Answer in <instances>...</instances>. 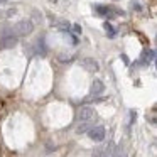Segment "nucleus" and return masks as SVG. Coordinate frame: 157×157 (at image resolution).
<instances>
[{
    "instance_id": "f257e3e1",
    "label": "nucleus",
    "mask_w": 157,
    "mask_h": 157,
    "mask_svg": "<svg viewBox=\"0 0 157 157\" xmlns=\"http://www.w3.org/2000/svg\"><path fill=\"white\" fill-rule=\"evenodd\" d=\"M32 31H34V24H32V21H29V19H25V21H19L17 24L10 29V32L15 36V37H17V36L19 37H21V36H29Z\"/></svg>"
},
{
    "instance_id": "f03ea898",
    "label": "nucleus",
    "mask_w": 157,
    "mask_h": 157,
    "mask_svg": "<svg viewBox=\"0 0 157 157\" xmlns=\"http://www.w3.org/2000/svg\"><path fill=\"white\" fill-rule=\"evenodd\" d=\"M76 117H78V120L81 123H88L96 117V112L91 106H81V108L78 110V113H76Z\"/></svg>"
},
{
    "instance_id": "7ed1b4c3",
    "label": "nucleus",
    "mask_w": 157,
    "mask_h": 157,
    "mask_svg": "<svg viewBox=\"0 0 157 157\" xmlns=\"http://www.w3.org/2000/svg\"><path fill=\"white\" fill-rule=\"evenodd\" d=\"M112 154H113V144L108 142V144H103V145H100L98 149H95L93 157H110Z\"/></svg>"
},
{
    "instance_id": "20e7f679",
    "label": "nucleus",
    "mask_w": 157,
    "mask_h": 157,
    "mask_svg": "<svg viewBox=\"0 0 157 157\" xmlns=\"http://www.w3.org/2000/svg\"><path fill=\"white\" fill-rule=\"evenodd\" d=\"M88 135H90V139L95 140V142H101V140L105 139V128H103L101 125L91 127V128L88 130Z\"/></svg>"
},
{
    "instance_id": "39448f33",
    "label": "nucleus",
    "mask_w": 157,
    "mask_h": 157,
    "mask_svg": "<svg viewBox=\"0 0 157 157\" xmlns=\"http://www.w3.org/2000/svg\"><path fill=\"white\" fill-rule=\"evenodd\" d=\"M15 44H17V37L14 34H5L4 37L0 39V48H4V49H10Z\"/></svg>"
},
{
    "instance_id": "423d86ee",
    "label": "nucleus",
    "mask_w": 157,
    "mask_h": 157,
    "mask_svg": "<svg viewBox=\"0 0 157 157\" xmlns=\"http://www.w3.org/2000/svg\"><path fill=\"white\" fill-rule=\"evenodd\" d=\"M103 90H105V85H103L100 79H95L91 83V95H101Z\"/></svg>"
},
{
    "instance_id": "0eeeda50",
    "label": "nucleus",
    "mask_w": 157,
    "mask_h": 157,
    "mask_svg": "<svg viewBox=\"0 0 157 157\" xmlns=\"http://www.w3.org/2000/svg\"><path fill=\"white\" fill-rule=\"evenodd\" d=\"M83 66H85L88 71H98V63L95 61V59H91V58H86L85 61H83Z\"/></svg>"
},
{
    "instance_id": "6e6552de",
    "label": "nucleus",
    "mask_w": 157,
    "mask_h": 157,
    "mask_svg": "<svg viewBox=\"0 0 157 157\" xmlns=\"http://www.w3.org/2000/svg\"><path fill=\"white\" fill-rule=\"evenodd\" d=\"M95 10L100 15H110V7H103V5H95Z\"/></svg>"
},
{
    "instance_id": "1a4fd4ad",
    "label": "nucleus",
    "mask_w": 157,
    "mask_h": 157,
    "mask_svg": "<svg viewBox=\"0 0 157 157\" xmlns=\"http://www.w3.org/2000/svg\"><path fill=\"white\" fill-rule=\"evenodd\" d=\"M105 31L110 37H115V29H113V25L110 24V22H105Z\"/></svg>"
},
{
    "instance_id": "9d476101",
    "label": "nucleus",
    "mask_w": 157,
    "mask_h": 157,
    "mask_svg": "<svg viewBox=\"0 0 157 157\" xmlns=\"http://www.w3.org/2000/svg\"><path fill=\"white\" fill-rule=\"evenodd\" d=\"M88 130H90L88 123H81V125H78V128H76V132H78V133H85V132H88Z\"/></svg>"
},
{
    "instance_id": "9b49d317",
    "label": "nucleus",
    "mask_w": 157,
    "mask_h": 157,
    "mask_svg": "<svg viewBox=\"0 0 157 157\" xmlns=\"http://www.w3.org/2000/svg\"><path fill=\"white\" fill-rule=\"evenodd\" d=\"M110 157H125V154H123V150H122V149H118L117 152H113Z\"/></svg>"
},
{
    "instance_id": "f8f14e48",
    "label": "nucleus",
    "mask_w": 157,
    "mask_h": 157,
    "mask_svg": "<svg viewBox=\"0 0 157 157\" xmlns=\"http://www.w3.org/2000/svg\"><path fill=\"white\" fill-rule=\"evenodd\" d=\"M75 31L78 32V34H81V27H79V25H75Z\"/></svg>"
}]
</instances>
